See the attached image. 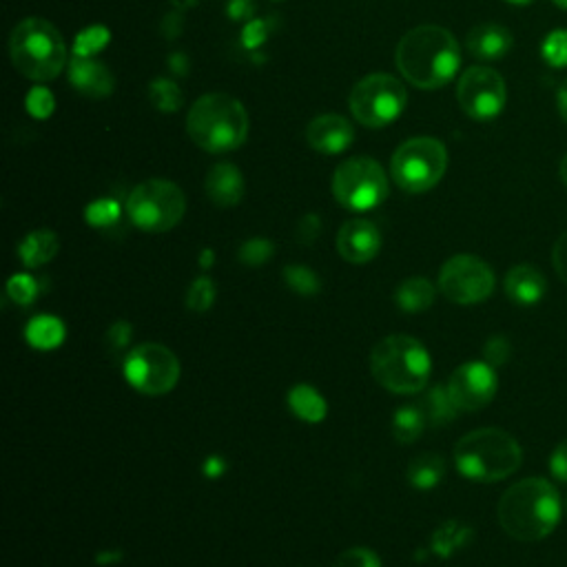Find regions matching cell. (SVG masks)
<instances>
[{"mask_svg": "<svg viewBox=\"0 0 567 567\" xmlns=\"http://www.w3.org/2000/svg\"><path fill=\"white\" fill-rule=\"evenodd\" d=\"M381 249V233L368 220H348L337 233V251L350 264L375 260Z\"/></svg>", "mask_w": 567, "mask_h": 567, "instance_id": "cell-15", "label": "cell"}, {"mask_svg": "<svg viewBox=\"0 0 567 567\" xmlns=\"http://www.w3.org/2000/svg\"><path fill=\"white\" fill-rule=\"evenodd\" d=\"M187 211L184 193L169 180H147L131 191L127 213L138 229L147 233H167L178 226Z\"/></svg>", "mask_w": 567, "mask_h": 567, "instance_id": "cell-8", "label": "cell"}, {"mask_svg": "<svg viewBox=\"0 0 567 567\" xmlns=\"http://www.w3.org/2000/svg\"><path fill=\"white\" fill-rule=\"evenodd\" d=\"M472 536L474 532L472 528H468V525H463L459 521H446L439 525L435 534H432V543H430L432 552L441 556V559H450L457 550L466 548V545L472 541Z\"/></svg>", "mask_w": 567, "mask_h": 567, "instance_id": "cell-26", "label": "cell"}, {"mask_svg": "<svg viewBox=\"0 0 567 567\" xmlns=\"http://www.w3.org/2000/svg\"><path fill=\"white\" fill-rule=\"evenodd\" d=\"M497 517L512 539L523 543L543 541L561 521V494L545 479H523L503 492Z\"/></svg>", "mask_w": 567, "mask_h": 567, "instance_id": "cell-2", "label": "cell"}, {"mask_svg": "<svg viewBox=\"0 0 567 567\" xmlns=\"http://www.w3.org/2000/svg\"><path fill=\"white\" fill-rule=\"evenodd\" d=\"M213 262H215V253H213L211 249L202 251V257H200V266H202V268H209V266H213Z\"/></svg>", "mask_w": 567, "mask_h": 567, "instance_id": "cell-49", "label": "cell"}, {"mask_svg": "<svg viewBox=\"0 0 567 567\" xmlns=\"http://www.w3.org/2000/svg\"><path fill=\"white\" fill-rule=\"evenodd\" d=\"M419 410H421V415H424L426 424L435 426V428L446 426V424H450V421H455L457 412H459V408L452 404L448 388H443V386L430 388L426 397L419 401Z\"/></svg>", "mask_w": 567, "mask_h": 567, "instance_id": "cell-25", "label": "cell"}, {"mask_svg": "<svg viewBox=\"0 0 567 567\" xmlns=\"http://www.w3.org/2000/svg\"><path fill=\"white\" fill-rule=\"evenodd\" d=\"M319 233H322V220H319L315 213L304 215L300 224H297V240L302 244H313Z\"/></svg>", "mask_w": 567, "mask_h": 567, "instance_id": "cell-42", "label": "cell"}, {"mask_svg": "<svg viewBox=\"0 0 567 567\" xmlns=\"http://www.w3.org/2000/svg\"><path fill=\"white\" fill-rule=\"evenodd\" d=\"M187 131L200 149L226 153L242 147L249 136V113L229 94H206L189 111Z\"/></svg>", "mask_w": 567, "mask_h": 567, "instance_id": "cell-3", "label": "cell"}, {"mask_svg": "<svg viewBox=\"0 0 567 567\" xmlns=\"http://www.w3.org/2000/svg\"><path fill=\"white\" fill-rule=\"evenodd\" d=\"M426 428V419L419 406H404L395 412L393 435L399 443H415Z\"/></svg>", "mask_w": 567, "mask_h": 567, "instance_id": "cell-28", "label": "cell"}, {"mask_svg": "<svg viewBox=\"0 0 567 567\" xmlns=\"http://www.w3.org/2000/svg\"><path fill=\"white\" fill-rule=\"evenodd\" d=\"M125 377L142 395H167L180 379V362L167 346L149 342L129 350L125 357Z\"/></svg>", "mask_w": 567, "mask_h": 567, "instance_id": "cell-11", "label": "cell"}, {"mask_svg": "<svg viewBox=\"0 0 567 567\" xmlns=\"http://www.w3.org/2000/svg\"><path fill=\"white\" fill-rule=\"evenodd\" d=\"M275 253V246L271 240H264V237H253V240H246L240 251H237V257L244 266H262L268 260H271Z\"/></svg>", "mask_w": 567, "mask_h": 567, "instance_id": "cell-33", "label": "cell"}, {"mask_svg": "<svg viewBox=\"0 0 567 567\" xmlns=\"http://www.w3.org/2000/svg\"><path fill=\"white\" fill-rule=\"evenodd\" d=\"M559 175H561V180L563 184L567 187V156L561 160V167H559Z\"/></svg>", "mask_w": 567, "mask_h": 567, "instance_id": "cell-50", "label": "cell"}, {"mask_svg": "<svg viewBox=\"0 0 567 567\" xmlns=\"http://www.w3.org/2000/svg\"><path fill=\"white\" fill-rule=\"evenodd\" d=\"M457 100L472 120L497 118L508 100L505 80L490 67H470L457 85Z\"/></svg>", "mask_w": 567, "mask_h": 567, "instance_id": "cell-13", "label": "cell"}, {"mask_svg": "<svg viewBox=\"0 0 567 567\" xmlns=\"http://www.w3.org/2000/svg\"><path fill=\"white\" fill-rule=\"evenodd\" d=\"M552 264H554V271L559 273L561 280L567 284V231L554 244Z\"/></svg>", "mask_w": 567, "mask_h": 567, "instance_id": "cell-44", "label": "cell"}, {"mask_svg": "<svg viewBox=\"0 0 567 567\" xmlns=\"http://www.w3.org/2000/svg\"><path fill=\"white\" fill-rule=\"evenodd\" d=\"M510 342L503 335L490 337L483 346V362H488L492 368H499L510 359Z\"/></svg>", "mask_w": 567, "mask_h": 567, "instance_id": "cell-40", "label": "cell"}, {"mask_svg": "<svg viewBox=\"0 0 567 567\" xmlns=\"http://www.w3.org/2000/svg\"><path fill=\"white\" fill-rule=\"evenodd\" d=\"M169 65H171V69L175 71V74H180V76L187 74V69H189L187 58H184V54H173L171 60H169Z\"/></svg>", "mask_w": 567, "mask_h": 567, "instance_id": "cell-48", "label": "cell"}, {"mask_svg": "<svg viewBox=\"0 0 567 567\" xmlns=\"http://www.w3.org/2000/svg\"><path fill=\"white\" fill-rule=\"evenodd\" d=\"M7 295L20 306H29L38 297V282L32 275H14L12 280L7 282Z\"/></svg>", "mask_w": 567, "mask_h": 567, "instance_id": "cell-36", "label": "cell"}, {"mask_svg": "<svg viewBox=\"0 0 567 567\" xmlns=\"http://www.w3.org/2000/svg\"><path fill=\"white\" fill-rule=\"evenodd\" d=\"M541 56L554 69L567 67V29H554V32L545 36Z\"/></svg>", "mask_w": 567, "mask_h": 567, "instance_id": "cell-31", "label": "cell"}, {"mask_svg": "<svg viewBox=\"0 0 567 567\" xmlns=\"http://www.w3.org/2000/svg\"><path fill=\"white\" fill-rule=\"evenodd\" d=\"M446 477V461L437 452H424L408 463V481L417 490H435Z\"/></svg>", "mask_w": 567, "mask_h": 567, "instance_id": "cell-24", "label": "cell"}, {"mask_svg": "<svg viewBox=\"0 0 567 567\" xmlns=\"http://www.w3.org/2000/svg\"><path fill=\"white\" fill-rule=\"evenodd\" d=\"M448 169V151L437 138H410L395 151L393 180L406 193H426L441 182Z\"/></svg>", "mask_w": 567, "mask_h": 567, "instance_id": "cell-7", "label": "cell"}, {"mask_svg": "<svg viewBox=\"0 0 567 567\" xmlns=\"http://www.w3.org/2000/svg\"><path fill=\"white\" fill-rule=\"evenodd\" d=\"M25 337L38 350H54L65 342V324L58 317L40 315L27 324Z\"/></svg>", "mask_w": 567, "mask_h": 567, "instance_id": "cell-27", "label": "cell"}, {"mask_svg": "<svg viewBox=\"0 0 567 567\" xmlns=\"http://www.w3.org/2000/svg\"><path fill=\"white\" fill-rule=\"evenodd\" d=\"M56 107V100L51 96V91L47 87H36L29 91L27 96V111L32 113L34 118H49L51 111Z\"/></svg>", "mask_w": 567, "mask_h": 567, "instance_id": "cell-38", "label": "cell"}, {"mask_svg": "<svg viewBox=\"0 0 567 567\" xmlns=\"http://www.w3.org/2000/svg\"><path fill=\"white\" fill-rule=\"evenodd\" d=\"M14 67L29 80L47 82L67 65V45L58 29L45 18H25L9 38Z\"/></svg>", "mask_w": 567, "mask_h": 567, "instance_id": "cell-6", "label": "cell"}, {"mask_svg": "<svg viewBox=\"0 0 567 567\" xmlns=\"http://www.w3.org/2000/svg\"><path fill=\"white\" fill-rule=\"evenodd\" d=\"M439 291L455 304H479L494 291V273L477 255H455L441 266Z\"/></svg>", "mask_w": 567, "mask_h": 567, "instance_id": "cell-12", "label": "cell"}, {"mask_svg": "<svg viewBox=\"0 0 567 567\" xmlns=\"http://www.w3.org/2000/svg\"><path fill=\"white\" fill-rule=\"evenodd\" d=\"M69 82L82 96L89 98H107L113 94V87H116V80H113L111 71L105 65L94 58L76 54L71 56L69 63Z\"/></svg>", "mask_w": 567, "mask_h": 567, "instance_id": "cell-17", "label": "cell"}, {"mask_svg": "<svg viewBox=\"0 0 567 567\" xmlns=\"http://www.w3.org/2000/svg\"><path fill=\"white\" fill-rule=\"evenodd\" d=\"M550 472L556 481L567 483V439L554 448L550 457Z\"/></svg>", "mask_w": 567, "mask_h": 567, "instance_id": "cell-43", "label": "cell"}, {"mask_svg": "<svg viewBox=\"0 0 567 567\" xmlns=\"http://www.w3.org/2000/svg\"><path fill=\"white\" fill-rule=\"evenodd\" d=\"M306 140L315 151L335 156V153H342L350 147V142L355 140V129L344 116L326 113V116H319L308 125Z\"/></svg>", "mask_w": 567, "mask_h": 567, "instance_id": "cell-16", "label": "cell"}, {"mask_svg": "<svg viewBox=\"0 0 567 567\" xmlns=\"http://www.w3.org/2000/svg\"><path fill=\"white\" fill-rule=\"evenodd\" d=\"M268 38V23L266 20H251L242 32V43L246 49H257Z\"/></svg>", "mask_w": 567, "mask_h": 567, "instance_id": "cell-41", "label": "cell"}, {"mask_svg": "<svg viewBox=\"0 0 567 567\" xmlns=\"http://www.w3.org/2000/svg\"><path fill=\"white\" fill-rule=\"evenodd\" d=\"M107 43H109V29L107 27H100V25L87 27V29H82V32L76 38L74 54L91 58L94 54H98V51Z\"/></svg>", "mask_w": 567, "mask_h": 567, "instance_id": "cell-32", "label": "cell"}, {"mask_svg": "<svg viewBox=\"0 0 567 567\" xmlns=\"http://www.w3.org/2000/svg\"><path fill=\"white\" fill-rule=\"evenodd\" d=\"M514 45L510 29L497 23H483L470 29L468 34V49L474 58L481 60H499L503 58Z\"/></svg>", "mask_w": 567, "mask_h": 567, "instance_id": "cell-20", "label": "cell"}, {"mask_svg": "<svg viewBox=\"0 0 567 567\" xmlns=\"http://www.w3.org/2000/svg\"><path fill=\"white\" fill-rule=\"evenodd\" d=\"M461 51L457 38L437 25L410 29L397 47V67L417 89H439L457 76Z\"/></svg>", "mask_w": 567, "mask_h": 567, "instance_id": "cell-1", "label": "cell"}, {"mask_svg": "<svg viewBox=\"0 0 567 567\" xmlns=\"http://www.w3.org/2000/svg\"><path fill=\"white\" fill-rule=\"evenodd\" d=\"M545 291H548V282H545L543 273L532 264H519L510 268L505 275V293L510 300L519 306H534L539 304Z\"/></svg>", "mask_w": 567, "mask_h": 567, "instance_id": "cell-18", "label": "cell"}, {"mask_svg": "<svg viewBox=\"0 0 567 567\" xmlns=\"http://www.w3.org/2000/svg\"><path fill=\"white\" fill-rule=\"evenodd\" d=\"M131 337H133L131 324L129 322H116L107 331V353L113 359L127 357L129 355L127 350L131 346Z\"/></svg>", "mask_w": 567, "mask_h": 567, "instance_id": "cell-37", "label": "cell"}, {"mask_svg": "<svg viewBox=\"0 0 567 567\" xmlns=\"http://www.w3.org/2000/svg\"><path fill=\"white\" fill-rule=\"evenodd\" d=\"M508 3H510V5H519V7H521V5H530V3H534V0H508Z\"/></svg>", "mask_w": 567, "mask_h": 567, "instance_id": "cell-51", "label": "cell"}, {"mask_svg": "<svg viewBox=\"0 0 567 567\" xmlns=\"http://www.w3.org/2000/svg\"><path fill=\"white\" fill-rule=\"evenodd\" d=\"M206 195L213 204L229 209L240 204L244 195V178L240 169L231 162H218L206 175Z\"/></svg>", "mask_w": 567, "mask_h": 567, "instance_id": "cell-19", "label": "cell"}, {"mask_svg": "<svg viewBox=\"0 0 567 567\" xmlns=\"http://www.w3.org/2000/svg\"><path fill=\"white\" fill-rule=\"evenodd\" d=\"M406 87L395 76L370 74L359 80L350 94V111L364 127H386L406 109Z\"/></svg>", "mask_w": 567, "mask_h": 567, "instance_id": "cell-9", "label": "cell"}, {"mask_svg": "<svg viewBox=\"0 0 567 567\" xmlns=\"http://www.w3.org/2000/svg\"><path fill=\"white\" fill-rule=\"evenodd\" d=\"M335 200L350 211H370L388 198V178L373 158H350L333 175Z\"/></svg>", "mask_w": 567, "mask_h": 567, "instance_id": "cell-10", "label": "cell"}, {"mask_svg": "<svg viewBox=\"0 0 567 567\" xmlns=\"http://www.w3.org/2000/svg\"><path fill=\"white\" fill-rule=\"evenodd\" d=\"M437 297V288L428 282L426 277H410V280L401 282L395 300L401 311L406 313H424L432 306Z\"/></svg>", "mask_w": 567, "mask_h": 567, "instance_id": "cell-23", "label": "cell"}, {"mask_svg": "<svg viewBox=\"0 0 567 567\" xmlns=\"http://www.w3.org/2000/svg\"><path fill=\"white\" fill-rule=\"evenodd\" d=\"M288 408L306 424H319V421L326 419L328 412L324 397L308 384H297L288 390Z\"/></svg>", "mask_w": 567, "mask_h": 567, "instance_id": "cell-21", "label": "cell"}, {"mask_svg": "<svg viewBox=\"0 0 567 567\" xmlns=\"http://www.w3.org/2000/svg\"><path fill=\"white\" fill-rule=\"evenodd\" d=\"M556 109H559V116L567 125V80H563L559 91H556Z\"/></svg>", "mask_w": 567, "mask_h": 567, "instance_id": "cell-47", "label": "cell"}, {"mask_svg": "<svg viewBox=\"0 0 567 567\" xmlns=\"http://www.w3.org/2000/svg\"><path fill=\"white\" fill-rule=\"evenodd\" d=\"M430 355L424 344L408 335H390L370 353V373L395 395H415L430 379Z\"/></svg>", "mask_w": 567, "mask_h": 567, "instance_id": "cell-5", "label": "cell"}, {"mask_svg": "<svg viewBox=\"0 0 567 567\" xmlns=\"http://www.w3.org/2000/svg\"><path fill=\"white\" fill-rule=\"evenodd\" d=\"M224 470H226V463H224V459L218 457V455H213V457H209V459L204 461V474H206V477H209V479L222 477Z\"/></svg>", "mask_w": 567, "mask_h": 567, "instance_id": "cell-46", "label": "cell"}, {"mask_svg": "<svg viewBox=\"0 0 567 567\" xmlns=\"http://www.w3.org/2000/svg\"><path fill=\"white\" fill-rule=\"evenodd\" d=\"M284 280L291 291H295L297 295H304V297H313L319 293V288H322V282H319L315 271H311V268L302 266V264L286 266Z\"/></svg>", "mask_w": 567, "mask_h": 567, "instance_id": "cell-30", "label": "cell"}, {"mask_svg": "<svg viewBox=\"0 0 567 567\" xmlns=\"http://www.w3.org/2000/svg\"><path fill=\"white\" fill-rule=\"evenodd\" d=\"M448 393L461 412L486 408L497 395V373L488 362H466L450 375Z\"/></svg>", "mask_w": 567, "mask_h": 567, "instance_id": "cell-14", "label": "cell"}, {"mask_svg": "<svg viewBox=\"0 0 567 567\" xmlns=\"http://www.w3.org/2000/svg\"><path fill=\"white\" fill-rule=\"evenodd\" d=\"M120 213V204L116 200H96L87 206L85 218L96 229H107V226L118 222Z\"/></svg>", "mask_w": 567, "mask_h": 567, "instance_id": "cell-35", "label": "cell"}, {"mask_svg": "<svg viewBox=\"0 0 567 567\" xmlns=\"http://www.w3.org/2000/svg\"><path fill=\"white\" fill-rule=\"evenodd\" d=\"M554 5L561 7V9H567V0H554Z\"/></svg>", "mask_w": 567, "mask_h": 567, "instance_id": "cell-52", "label": "cell"}, {"mask_svg": "<svg viewBox=\"0 0 567 567\" xmlns=\"http://www.w3.org/2000/svg\"><path fill=\"white\" fill-rule=\"evenodd\" d=\"M58 235L54 231L40 229L29 233L23 242L18 246V255L23 260L25 266L29 268H38L45 266L47 262L54 260L58 255Z\"/></svg>", "mask_w": 567, "mask_h": 567, "instance_id": "cell-22", "label": "cell"}, {"mask_svg": "<svg viewBox=\"0 0 567 567\" xmlns=\"http://www.w3.org/2000/svg\"><path fill=\"white\" fill-rule=\"evenodd\" d=\"M226 12L233 20H244V18H251L253 14V3L251 0H231L229 7H226Z\"/></svg>", "mask_w": 567, "mask_h": 567, "instance_id": "cell-45", "label": "cell"}, {"mask_svg": "<svg viewBox=\"0 0 567 567\" xmlns=\"http://www.w3.org/2000/svg\"><path fill=\"white\" fill-rule=\"evenodd\" d=\"M215 302V284L209 277H198L187 293V308L193 313H206Z\"/></svg>", "mask_w": 567, "mask_h": 567, "instance_id": "cell-34", "label": "cell"}, {"mask_svg": "<svg viewBox=\"0 0 567 567\" xmlns=\"http://www.w3.org/2000/svg\"><path fill=\"white\" fill-rule=\"evenodd\" d=\"M455 463L466 479L494 483L508 479L521 468L523 450L505 430L481 428L457 441Z\"/></svg>", "mask_w": 567, "mask_h": 567, "instance_id": "cell-4", "label": "cell"}, {"mask_svg": "<svg viewBox=\"0 0 567 567\" xmlns=\"http://www.w3.org/2000/svg\"><path fill=\"white\" fill-rule=\"evenodd\" d=\"M149 98H151V105L156 107L158 111H164V113H173V111H178L182 107L180 87L167 78H158V80L151 82Z\"/></svg>", "mask_w": 567, "mask_h": 567, "instance_id": "cell-29", "label": "cell"}, {"mask_svg": "<svg viewBox=\"0 0 567 567\" xmlns=\"http://www.w3.org/2000/svg\"><path fill=\"white\" fill-rule=\"evenodd\" d=\"M333 567H381L379 556L368 548H350L337 556Z\"/></svg>", "mask_w": 567, "mask_h": 567, "instance_id": "cell-39", "label": "cell"}]
</instances>
